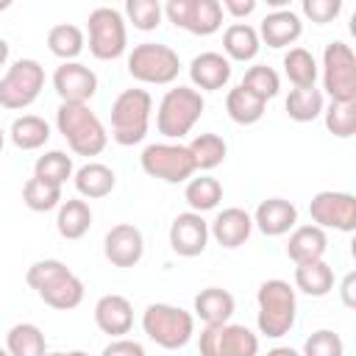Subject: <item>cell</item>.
<instances>
[{
	"label": "cell",
	"instance_id": "6da1fadb",
	"mask_svg": "<svg viewBox=\"0 0 356 356\" xmlns=\"http://www.w3.org/2000/svg\"><path fill=\"white\" fill-rule=\"evenodd\" d=\"M25 281L47 306L58 312H70L83 300V281L58 259L33 261L25 273Z\"/></svg>",
	"mask_w": 356,
	"mask_h": 356
},
{
	"label": "cell",
	"instance_id": "7a4b0ae2",
	"mask_svg": "<svg viewBox=\"0 0 356 356\" xmlns=\"http://www.w3.org/2000/svg\"><path fill=\"white\" fill-rule=\"evenodd\" d=\"M58 134L78 156H100L108 145V134L89 103H61L56 111Z\"/></svg>",
	"mask_w": 356,
	"mask_h": 356
},
{
	"label": "cell",
	"instance_id": "3957f363",
	"mask_svg": "<svg viewBox=\"0 0 356 356\" xmlns=\"http://www.w3.org/2000/svg\"><path fill=\"white\" fill-rule=\"evenodd\" d=\"M256 303H259V331L270 339H278L284 334L292 331L295 317H298V298L295 289L281 281V278H270L259 286L256 292Z\"/></svg>",
	"mask_w": 356,
	"mask_h": 356
},
{
	"label": "cell",
	"instance_id": "277c9868",
	"mask_svg": "<svg viewBox=\"0 0 356 356\" xmlns=\"http://www.w3.org/2000/svg\"><path fill=\"white\" fill-rule=\"evenodd\" d=\"M153 97L145 89H125L111 103V139L122 147L139 145L147 136Z\"/></svg>",
	"mask_w": 356,
	"mask_h": 356
},
{
	"label": "cell",
	"instance_id": "5b68a950",
	"mask_svg": "<svg viewBox=\"0 0 356 356\" xmlns=\"http://www.w3.org/2000/svg\"><path fill=\"white\" fill-rule=\"evenodd\" d=\"M203 108H206V100L197 89H192V86L167 89L159 103V111H156V128L167 139H181L195 128Z\"/></svg>",
	"mask_w": 356,
	"mask_h": 356
},
{
	"label": "cell",
	"instance_id": "8992f818",
	"mask_svg": "<svg viewBox=\"0 0 356 356\" xmlns=\"http://www.w3.org/2000/svg\"><path fill=\"white\" fill-rule=\"evenodd\" d=\"M142 328L145 334L164 350H178L184 348L192 334H195V317L170 303H150L142 314Z\"/></svg>",
	"mask_w": 356,
	"mask_h": 356
},
{
	"label": "cell",
	"instance_id": "52a82bcc",
	"mask_svg": "<svg viewBox=\"0 0 356 356\" xmlns=\"http://www.w3.org/2000/svg\"><path fill=\"white\" fill-rule=\"evenodd\" d=\"M181 72V58L172 47L159 42H142L128 56V75L142 83H172Z\"/></svg>",
	"mask_w": 356,
	"mask_h": 356
},
{
	"label": "cell",
	"instance_id": "ba28073f",
	"mask_svg": "<svg viewBox=\"0 0 356 356\" xmlns=\"http://www.w3.org/2000/svg\"><path fill=\"white\" fill-rule=\"evenodd\" d=\"M323 89L334 103H356V56L345 42H328L323 50Z\"/></svg>",
	"mask_w": 356,
	"mask_h": 356
},
{
	"label": "cell",
	"instance_id": "9c48e42d",
	"mask_svg": "<svg viewBox=\"0 0 356 356\" xmlns=\"http://www.w3.org/2000/svg\"><path fill=\"white\" fill-rule=\"evenodd\" d=\"M44 86V67L36 58L14 61L0 78V106L3 108H28Z\"/></svg>",
	"mask_w": 356,
	"mask_h": 356
},
{
	"label": "cell",
	"instance_id": "30bf717a",
	"mask_svg": "<svg viewBox=\"0 0 356 356\" xmlns=\"http://www.w3.org/2000/svg\"><path fill=\"white\" fill-rule=\"evenodd\" d=\"M89 53L100 61H114L125 53L128 47V33H125V17L111 8L100 6L89 14Z\"/></svg>",
	"mask_w": 356,
	"mask_h": 356
},
{
	"label": "cell",
	"instance_id": "8fae6325",
	"mask_svg": "<svg viewBox=\"0 0 356 356\" xmlns=\"http://www.w3.org/2000/svg\"><path fill=\"white\" fill-rule=\"evenodd\" d=\"M139 164L150 178H159V181H167V184L189 181L192 172H195V161L189 156V147L181 145V142L147 145L139 156Z\"/></svg>",
	"mask_w": 356,
	"mask_h": 356
},
{
	"label": "cell",
	"instance_id": "7c38bea8",
	"mask_svg": "<svg viewBox=\"0 0 356 356\" xmlns=\"http://www.w3.org/2000/svg\"><path fill=\"white\" fill-rule=\"evenodd\" d=\"M200 356H256L259 337L248 325L225 323V325H206L197 339Z\"/></svg>",
	"mask_w": 356,
	"mask_h": 356
},
{
	"label": "cell",
	"instance_id": "4fadbf2b",
	"mask_svg": "<svg viewBox=\"0 0 356 356\" xmlns=\"http://www.w3.org/2000/svg\"><path fill=\"white\" fill-rule=\"evenodd\" d=\"M161 11L175 28L195 36H211L222 28V8L217 0H170Z\"/></svg>",
	"mask_w": 356,
	"mask_h": 356
},
{
	"label": "cell",
	"instance_id": "5bb4252c",
	"mask_svg": "<svg viewBox=\"0 0 356 356\" xmlns=\"http://www.w3.org/2000/svg\"><path fill=\"white\" fill-rule=\"evenodd\" d=\"M309 214L317 228H334L350 234L356 228V197L350 192H317L309 200Z\"/></svg>",
	"mask_w": 356,
	"mask_h": 356
},
{
	"label": "cell",
	"instance_id": "9a60e30c",
	"mask_svg": "<svg viewBox=\"0 0 356 356\" xmlns=\"http://www.w3.org/2000/svg\"><path fill=\"white\" fill-rule=\"evenodd\" d=\"M53 89L61 103H89L97 92V75L81 61H64L53 72Z\"/></svg>",
	"mask_w": 356,
	"mask_h": 356
},
{
	"label": "cell",
	"instance_id": "2e32d148",
	"mask_svg": "<svg viewBox=\"0 0 356 356\" xmlns=\"http://www.w3.org/2000/svg\"><path fill=\"white\" fill-rule=\"evenodd\" d=\"M209 245V222L203 220V214H195V211H184L172 220L170 225V248L184 256V259H192V256H200Z\"/></svg>",
	"mask_w": 356,
	"mask_h": 356
},
{
	"label": "cell",
	"instance_id": "e0dca14e",
	"mask_svg": "<svg viewBox=\"0 0 356 356\" xmlns=\"http://www.w3.org/2000/svg\"><path fill=\"white\" fill-rule=\"evenodd\" d=\"M103 253L114 267H134L139 264L142 253H145V239L142 231L131 222H120L114 225L106 239H103Z\"/></svg>",
	"mask_w": 356,
	"mask_h": 356
},
{
	"label": "cell",
	"instance_id": "ac0fdd59",
	"mask_svg": "<svg viewBox=\"0 0 356 356\" xmlns=\"http://www.w3.org/2000/svg\"><path fill=\"white\" fill-rule=\"evenodd\" d=\"M253 225L264 234V236H284L289 228H295L298 222V209L292 200L284 197H267L256 206V214L250 217Z\"/></svg>",
	"mask_w": 356,
	"mask_h": 356
},
{
	"label": "cell",
	"instance_id": "d6986e66",
	"mask_svg": "<svg viewBox=\"0 0 356 356\" xmlns=\"http://www.w3.org/2000/svg\"><path fill=\"white\" fill-rule=\"evenodd\" d=\"M95 323L103 334L108 337H122L131 331L134 325V306L128 298L111 292V295H103L97 303H95Z\"/></svg>",
	"mask_w": 356,
	"mask_h": 356
},
{
	"label": "cell",
	"instance_id": "ffe728a7",
	"mask_svg": "<svg viewBox=\"0 0 356 356\" xmlns=\"http://www.w3.org/2000/svg\"><path fill=\"white\" fill-rule=\"evenodd\" d=\"M250 231H253L250 214L245 209H236V206L222 209L211 220V225H209V236H214L217 245H222V248H239V245H245L248 236H250Z\"/></svg>",
	"mask_w": 356,
	"mask_h": 356
},
{
	"label": "cell",
	"instance_id": "44dd1931",
	"mask_svg": "<svg viewBox=\"0 0 356 356\" xmlns=\"http://www.w3.org/2000/svg\"><path fill=\"white\" fill-rule=\"evenodd\" d=\"M189 78H192V83L197 89L217 92V89H222L231 81V61L222 53H214V50L200 53L189 64Z\"/></svg>",
	"mask_w": 356,
	"mask_h": 356
},
{
	"label": "cell",
	"instance_id": "7402d4cb",
	"mask_svg": "<svg viewBox=\"0 0 356 356\" xmlns=\"http://www.w3.org/2000/svg\"><path fill=\"white\" fill-rule=\"evenodd\" d=\"M256 33L259 39H264L267 47H286L298 42V36L303 33V22L292 8H278L261 19V28Z\"/></svg>",
	"mask_w": 356,
	"mask_h": 356
},
{
	"label": "cell",
	"instance_id": "603a6c76",
	"mask_svg": "<svg viewBox=\"0 0 356 356\" xmlns=\"http://www.w3.org/2000/svg\"><path fill=\"white\" fill-rule=\"evenodd\" d=\"M328 250V239H325V231L317 228V225H298L292 234H289V242H286V256L295 261V264H309V261H320Z\"/></svg>",
	"mask_w": 356,
	"mask_h": 356
},
{
	"label": "cell",
	"instance_id": "cb8c5ba5",
	"mask_svg": "<svg viewBox=\"0 0 356 356\" xmlns=\"http://www.w3.org/2000/svg\"><path fill=\"white\" fill-rule=\"evenodd\" d=\"M234 295L222 286H206L195 295V314L206 325H225L234 314Z\"/></svg>",
	"mask_w": 356,
	"mask_h": 356
},
{
	"label": "cell",
	"instance_id": "d4e9b609",
	"mask_svg": "<svg viewBox=\"0 0 356 356\" xmlns=\"http://www.w3.org/2000/svg\"><path fill=\"white\" fill-rule=\"evenodd\" d=\"M72 181H75L78 195H83V197H89V200H97V197L111 195V189H114V184H117V175H114L111 167H106V164H100V161H89V164H83V167L75 172Z\"/></svg>",
	"mask_w": 356,
	"mask_h": 356
},
{
	"label": "cell",
	"instance_id": "484cf974",
	"mask_svg": "<svg viewBox=\"0 0 356 356\" xmlns=\"http://www.w3.org/2000/svg\"><path fill=\"white\" fill-rule=\"evenodd\" d=\"M259 47H261V39L256 28H250L248 22H234L222 33V50L228 61H250L256 58Z\"/></svg>",
	"mask_w": 356,
	"mask_h": 356
},
{
	"label": "cell",
	"instance_id": "4316f807",
	"mask_svg": "<svg viewBox=\"0 0 356 356\" xmlns=\"http://www.w3.org/2000/svg\"><path fill=\"white\" fill-rule=\"evenodd\" d=\"M92 225V209L86 200L81 197H70L58 206V217H56V228L64 239H81Z\"/></svg>",
	"mask_w": 356,
	"mask_h": 356
},
{
	"label": "cell",
	"instance_id": "83f0119b",
	"mask_svg": "<svg viewBox=\"0 0 356 356\" xmlns=\"http://www.w3.org/2000/svg\"><path fill=\"white\" fill-rule=\"evenodd\" d=\"M295 286L309 298H323L334 289V270L323 259L309 264H295Z\"/></svg>",
	"mask_w": 356,
	"mask_h": 356
},
{
	"label": "cell",
	"instance_id": "f1b7e54d",
	"mask_svg": "<svg viewBox=\"0 0 356 356\" xmlns=\"http://www.w3.org/2000/svg\"><path fill=\"white\" fill-rule=\"evenodd\" d=\"M6 350H8V356H44L47 345H44L42 328L33 323L11 325V331L6 334Z\"/></svg>",
	"mask_w": 356,
	"mask_h": 356
},
{
	"label": "cell",
	"instance_id": "f546056e",
	"mask_svg": "<svg viewBox=\"0 0 356 356\" xmlns=\"http://www.w3.org/2000/svg\"><path fill=\"white\" fill-rule=\"evenodd\" d=\"M8 136L19 150H39L50 139V125L36 114H22L11 122Z\"/></svg>",
	"mask_w": 356,
	"mask_h": 356
},
{
	"label": "cell",
	"instance_id": "4dcf8cb0",
	"mask_svg": "<svg viewBox=\"0 0 356 356\" xmlns=\"http://www.w3.org/2000/svg\"><path fill=\"white\" fill-rule=\"evenodd\" d=\"M184 200L189 203V209L195 214L211 211L217 209V203L222 200V184L211 175H200V178H189L186 189H184Z\"/></svg>",
	"mask_w": 356,
	"mask_h": 356
},
{
	"label": "cell",
	"instance_id": "1f68e13d",
	"mask_svg": "<svg viewBox=\"0 0 356 356\" xmlns=\"http://www.w3.org/2000/svg\"><path fill=\"white\" fill-rule=\"evenodd\" d=\"M264 100L261 97H256L253 92H248V89H242V86H234L231 92H228V97H225V111H228V117L234 120V122H239V125H253V122H259L261 120V114H264Z\"/></svg>",
	"mask_w": 356,
	"mask_h": 356
},
{
	"label": "cell",
	"instance_id": "d6a6232c",
	"mask_svg": "<svg viewBox=\"0 0 356 356\" xmlns=\"http://www.w3.org/2000/svg\"><path fill=\"white\" fill-rule=\"evenodd\" d=\"M186 147L195 161V170H214L225 161V153H228L225 139L217 134H197Z\"/></svg>",
	"mask_w": 356,
	"mask_h": 356
},
{
	"label": "cell",
	"instance_id": "836d02e7",
	"mask_svg": "<svg viewBox=\"0 0 356 356\" xmlns=\"http://www.w3.org/2000/svg\"><path fill=\"white\" fill-rule=\"evenodd\" d=\"M47 47L61 61H75L81 56V50H83V31L78 25H70V22L53 25L47 31Z\"/></svg>",
	"mask_w": 356,
	"mask_h": 356
},
{
	"label": "cell",
	"instance_id": "e575fe53",
	"mask_svg": "<svg viewBox=\"0 0 356 356\" xmlns=\"http://www.w3.org/2000/svg\"><path fill=\"white\" fill-rule=\"evenodd\" d=\"M284 72L295 89H309L317 81V61L306 47H289L284 56Z\"/></svg>",
	"mask_w": 356,
	"mask_h": 356
},
{
	"label": "cell",
	"instance_id": "d590c367",
	"mask_svg": "<svg viewBox=\"0 0 356 356\" xmlns=\"http://www.w3.org/2000/svg\"><path fill=\"white\" fill-rule=\"evenodd\" d=\"M286 114H289V120H295V122H312V120H317L320 114H323V108H325V103H323V92L320 89H314V86H309V89H292L289 95H286Z\"/></svg>",
	"mask_w": 356,
	"mask_h": 356
},
{
	"label": "cell",
	"instance_id": "8d00e7d4",
	"mask_svg": "<svg viewBox=\"0 0 356 356\" xmlns=\"http://www.w3.org/2000/svg\"><path fill=\"white\" fill-rule=\"evenodd\" d=\"M33 175L53 186H61V184H67V178H72V159L64 150H47L44 156L36 159Z\"/></svg>",
	"mask_w": 356,
	"mask_h": 356
},
{
	"label": "cell",
	"instance_id": "74e56055",
	"mask_svg": "<svg viewBox=\"0 0 356 356\" xmlns=\"http://www.w3.org/2000/svg\"><path fill=\"white\" fill-rule=\"evenodd\" d=\"M239 86L248 89V92H253L256 97H261V100L267 103V100H273V97L278 95L281 78H278V72H275L273 67H267V64H253V67H248V72L242 75V83H239Z\"/></svg>",
	"mask_w": 356,
	"mask_h": 356
},
{
	"label": "cell",
	"instance_id": "f35d334b",
	"mask_svg": "<svg viewBox=\"0 0 356 356\" xmlns=\"http://www.w3.org/2000/svg\"><path fill=\"white\" fill-rule=\"evenodd\" d=\"M22 200L31 211H50V209L61 206V186H53L33 175L22 186Z\"/></svg>",
	"mask_w": 356,
	"mask_h": 356
},
{
	"label": "cell",
	"instance_id": "ab89813d",
	"mask_svg": "<svg viewBox=\"0 0 356 356\" xmlns=\"http://www.w3.org/2000/svg\"><path fill=\"white\" fill-rule=\"evenodd\" d=\"M325 114V128L339 136V139H350L356 134V103H334L328 108H323Z\"/></svg>",
	"mask_w": 356,
	"mask_h": 356
},
{
	"label": "cell",
	"instance_id": "60d3db41",
	"mask_svg": "<svg viewBox=\"0 0 356 356\" xmlns=\"http://www.w3.org/2000/svg\"><path fill=\"white\" fill-rule=\"evenodd\" d=\"M125 14L134 22L136 31H156L161 25V6L159 0H128L125 3Z\"/></svg>",
	"mask_w": 356,
	"mask_h": 356
},
{
	"label": "cell",
	"instance_id": "b9f144b4",
	"mask_svg": "<svg viewBox=\"0 0 356 356\" xmlns=\"http://www.w3.org/2000/svg\"><path fill=\"white\" fill-rule=\"evenodd\" d=\"M300 356H345V342H342L339 334H334L328 328H320L312 337H306Z\"/></svg>",
	"mask_w": 356,
	"mask_h": 356
},
{
	"label": "cell",
	"instance_id": "7bdbcfd3",
	"mask_svg": "<svg viewBox=\"0 0 356 356\" xmlns=\"http://www.w3.org/2000/svg\"><path fill=\"white\" fill-rule=\"evenodd\" d=\"M339 11H342V0H303V14L317 25L337 19Z\"/></svg>",
	"mask_w": 356,
	"mask_h": 356
},
{
	"label": "cell",
	"instance_id": "ee69618b",
	"mask_svg": "<svg viewBox=\"0 0 356 356\" xmlns=\"http://www.w3.org/2000/svg\"><path fill=\"white\" fill-rule=\"evenodd\" d=\"M103 356H145V348L136 342V339H111L106 348H103Z\"/></svg>",
	"mask_w": 356,
	"mask_h": 356
},
{
	"label": "cell",
	"instance_id": "f6af8a7d",
	"mask_svg": "<svg viewBox=\"0 0 356 356\" xmlns=\"http://www.w3.org/2000/svg\"><path fill=\"white\" fill-rule=\"evenodd\" d=\"M220 8H222V11H228L231 17L242 19V17H250V14L256 11V0H222V3H220Z\"/></svg>",
	"mask_w": 356,
	"mask_h": 356
},
{
	"label": "cell",
	"instance_id": "bcb514c9",
	"mask_svg": "<svg viewBox=\"0 0 356 356\" xmlns=\"http://www.w3.org/2000/svg\"><path fill=\"white\" fill-rule=\"evenodd\" d=\"M353 284H356V275L353 273H348L345 275V281H342V286H339V292H342V303L348 306V309H353Z\"/></svg>",
	"mask_w": 356,
	"mask_h": 356
},
{
	"label": "cell",
	"instance_id": "7dc6e473",
	"mask_svg": "<svg viewBox=\"0 0 356 356\" xmlns=\"http://www.w3.org/2000/svg\"><path fill=\"white\" fill-rule=\"evenodd\" d=\"M267 356H300V353L295 348H289V345H278V348L267 350Z\"/></svg>",
	"mask_w": 356,
	"mask_h": 356
},
{
	"label": "cell",
	"instance_id": "c3c4849f",
	"mask_svg": "<svg viewBox=\"0 0 356 356\" xmlns=\"http://www.w3.org/2000/svg\"><path fill=\"white\" fill-rule=\"evenodd\" d=\"M8 61V42L6 39H0V67Z\"/></svg>",
	"mask_w": 356,
	"mask_h": 356
},
{
	"label": "cell",
	"instance_id": "681fc988",
	"mask_svg": "<svg viewBox=\"0 0 356 356\" xmlns=\"http://www.w3.org/2000/svg\"><path fill=\"white\" fill-rule=\"evenodd\" d=\"M3 145H6V131L0 128V153H3Z\"/></svg>",
	"mask_w": 356,
	"mask_h": 356
},
{
	"label": "cell",
	"instance_id": "f907efd6",
	"mask_svg": "<svg viewBox=\"0 0 356 356\" xmlns=\"http://www.w3.org/2000/svg\"><path fill=\"white\" fill-rule=\"evenodd\" d=\"M67 356H89V353H83V350H70Z\"/></svg>",
	"mask_w": 356,
	"mask_h": 356
},
{
	"label": "cell",
	"instance_id": "816d5d0a",
	"mask_svg": "<svg viewBox=\"0 0 356 356\" xmlns=\"http://www.w3.org/2000/svg\"><path fill=\"white\" fill-rule=\"evenodd\" d=\"M8 6H11V3H8V0H3V3H0V11H3V8H8Z\"/></svg>",
	"mask_w": 356,
	"mask_h": 356
},
{
	"label": "cell",
	"instance_id": "f5cc1de1",
	"mask_svg": "<svg viewBox=\"0 0 356 356\" xmlns=\"http://www.w3.org/2000/svg\"><path fill=\"white\" fill-rule=\"evenodd\" d=\"M44 356H67V353H44Z\"/></svg>",
	"mask_w": 356,
	"mask_h": 356
},
{
	"label": "cell",
	"instance_id": "db71d44e",
	"mask_svg": "<svg viewBox=\"0 0 356 356\" xmlns=\"http://www.w3.org/2000/svg\"><path fill=\"white\" fill-rule=\"evenodd\" d=\"M0 356H8V350H3V348H0Z\"/></svg>",
	"mask_w": 356,
	"mask_h": 356
}]
</instances>
